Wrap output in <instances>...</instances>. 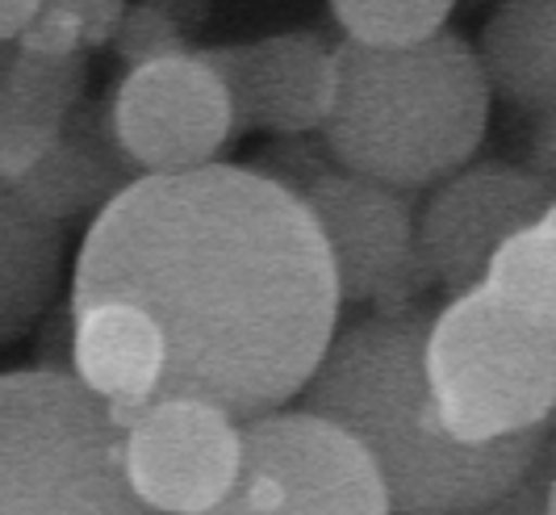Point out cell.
<instances>
[{"instance_id": "16", "label": "cell", "mask_w": 556, "mask_h": 515, "mask_svg": "<svg viewBox=\"0 0 556 515\" xmlns=\"http://www.w3.org/2000/svg\"><path fill=\"white\" fill-rule=\"evenodd\" d=\"M63 248V227L0 180V348L29 336L55 306Z\"/></svg>"}, {"instance_id": "19", "label": "cell", "mask_w": 556, "mask_h": 515, "mask_svg": "<svg viewBox=\"0 0 556 515\" xmlns=\"http://www.w3.org/2000/svg\"><path fill=\"white\" fill-rule=\"evenodd\" d=\"M113 51L122 55V63L135 72L142 63H155V59H176L189 55V38L172 26L167 17H160L155 9L147 4H126L122 22L113 29Z\"/></svg>"}, {"instance_id": "25", "label": "cell", "mask_w": 556, "mask_h": 515, "mask_svg": "<svg viewBox=\"0 0 556 515\" xmlns=\"http://www.w3.org/2000/svg\"><path fill=\"white\" fill-rule=\"evenodd\" d=\"M38 4L42 0H0V42H13L26 22L38 13Z\"/></svg>"}, {"instance_id": "22", "label": "cell", "mask_w": 556, "mask_h": 515, "mask_svg": "<svg viewBox=\"0 0 556 515\" xmlns=\"http://www.w3.org/2000/svg\"><path fill=\"white\" fill-rule=\"evenodd\" d=\"M34 369L72 373V306H67V302H59V306H51V311L42 315Z\"/></svg>"}, {"instance_id": "21", "label": "cell", "mask_w": 556, "mask_h": 515, "mask_svg": "<svg viewBox=\"0 0 556 515\" xmlns=\"http://www.w3.org/2000/svg\"><path fill=\"white\" fill-rule=\"evenodd\" d=\"M42 4H59L63 13H72L80 22V42L88 51L110 47L113 29L126 13V0H42Z\"/></svg>"}, {"instance_id": "7", "label": "cell", "mask_w": 556, "mask_h": 515, "mask_svg": "<svg viewBox=\"0 0 556 515\" xmlns=\"http://www.w3.org/2000/svg\"><path fill=\"white\" fill-rule=\"evenodd\" d=\"M302 205L327 243L339 306L406 311L431 302L435 281L415 252L410 193L339 168L314 180Z\"/></svg>"}, {"instance_id": "18", "label": "cell", "mask_w": 556, "mask_h": 515, "mask_svg": "<svg viewBox=\"0 0 556 515\" xmlns=\"http://www.w3.org/2000/svg\"><path fill=\"white\" fill-rule=\"evenodd\" d=\"M243 168H251L255 176H264L268 185H277L289 198L302 201V193H306L309 185L323 180V176H331V172H339V164L331 160L323 135L309 130V135H277V139L264 147L251 164H243Z\"/></svg>"}, {"instance_id": "14", "label": "cell", "mask_w": 556, "mask_h": 515, "mask_svg": "<svg viewBox=\"0 0 556 515\" xmlns=\"http://www.w3.org/2000/svg\"><path fill=\"white\" fill-rule=\"evenodd\" d=\"M84 97V55H26L0 42V180L17 185Z\"/></svg>"}, {"instance_id": "15", "label": "cell", "mask_w": 556, "mask_h": 515, "mask_svg": "<svg viewBox=\"0 0 556 515\" xmlns=\"http://www.w3.org/2000/svg\"><path fill=\"white\" fill-rule=\"evenodd\" d=\"M490 97L528 117L556 114V0H506L473 47Z\"/></svg>"}, {"instance_id": "20", "label": "cell", "mask_w": 556, "mask_h": 515, "mask_svg": "<svg viewBox=\"0 0 556 515\" xmlns=\"http://www.w3.org/2000/svg\"><path fill=\"white\" fill-rule=\"evenodd\" d=\"M17 51L26 55H84V42H80V22L72 13H63L59 4H38V13L26 22V29L13 38Z\"/></svg>"}, {"instance_id": "3", "label": "cell", "mask_w": 556, "mask_h": 515, "mask_svg": "<svg viewBox=\"0 0 556 515\" xmlns=\"http://www.w3.org/2000/svg\"><path fill=\"white\" fill-rule=\"evenodd\" d=\"M334 88L318 135L352 176L397 193H431L477 155L490 88L473 47L440 29L415 47H331Z\"/></svg>"}, {"instance_id": "2", "label": "cell", "mask_w": 556, "mask_h": 515, "mask_svg": "<svg viewBox=\"0 0 556 515\" xmlns=\"http://www.w3.org/2000/svg\"><path fill=\"white\" fill-rule=\"evenodd\" d=\"M431 318L435 302L339 323L298 394V411L348 431L368 453L390 515L477 512L515 487L553 440V419L490 444L452 440L422 373Z\"/></svg>"}, {"instance_id": "26", "label": "cell", "mask_w": 556, "mask_h": 515, "mask_svg": "<svg viewBox=\"0 0 556 515\" xmlns=\"http://www.w3.org/2000/svg\"><path fill=\"white\" fill-rule=\"evenodd\" d=\"M447 515H485V507H477V512H447Z\"/></svg>"}, {"instance_id": "4", "label": "cell", "mask_w": 556, "mask_h": 515, "mask_svg": "<svg viewBox=\"0 0 556 515\" xmlns=\"http://www.w3.org/2000/svg\"><path fill=\"white\" fill-rule=\"evenodd\" d=\"M422 373L452 440L490 444L553 419L556 315L473 286L435 306Z\"/></svg>"}, {"instance_id": "1", "label": "cell", "mask_w": 556, "mask_h": 515, "mask_svg": "<svg viewBox=\"0 0 556 515\" xmlns=\"http://www.w3.org/2000/svg\"><path fill=\"white\" fill-rule=\"evenodd\" d=\"M97 302L155 323V402H210L235 424L298 399L339 327L331 256L306 205L239 164L139 176L97 210L67 306Z\"/></svg>"}, {"instance_id": "6", "label": "cell", "mask_w": 556, "mask_h": 515, "mask_svg": "<svg viewBox=\"0 0 556 515\" xmlns=\"http://www.w3.org/2000/svg\"><path fill=\"white\" fill-rule=\"evenodd\" d=\"M201 515H390L361 444L306 411L239 424V474Z\"/></svg>"}, {"instance_id": "8", "label": "cell", "mask_w": 556, "mask_h": 515, "mask_svg": "<svg viewBox=\"0 0 556 515\" xmlns=\"http://www.w3.org/2000/svg\"><path fill=\"white\" fill-rule=\"evenodd\" d=\"M556 214V193L523 164L469 160L431 189L415 214V252L435 293L460 298L485 277L490 260L519 230Z\"/></svg>"}, {"instance_id": "10", "label": "cell", "mask_w": 556, "mask_h": 515, "mask_svg": "<svg viewBox=\"0 0 556 515\" xmlns=\"http://www.w3.org/2000/svg\"><path fill=\"white\" fill-rule=\"evenodd\" d=\"M122 469L155 515L210 512L239 474V424L210 402H151L122 424Z\"/></svg>"}, {"instance_id": "11", "label": "cell", "mask_w": 556, "mask_h": 515, "mask_svg": "<svg viewBox=\"0 0 556 515\" xmlns=\"http://www.w3.org/2000/svg\"><path fill=\"white\" fill-rule=\"evenodd\" d=\"M193 55L226 88L235 135H309L331 110V42L314 29H289L230 47H201Z\"/></svg>"}, {"instance_id": "23", "label": "cell", "mask_w": 556, "mask_h": 515, "mask_svg": "<svg viewBox=\"0 0 556 515\" xmlns=\"http://www.w3.org/2000/svg\"><path fill=\"white\" fill-rule=\"evenodd\" d=\"M523 168L544 180L548 189L556 185V114L535 117V130H531V151H528V164Z\"/></svg>"}, {"instance_id": "13", "label": "cell", "mask_w": 556, "mask_h": 515, "mask_svg": "<svg viewBox=\"0 0 556 515\" xmlns=\"http://www.w3.org/2000/svg\"><path fill=\"white\" fill-rule=\"evenodd\" d=\"M72 377L126 424L155 402L164 377V340L155 323L126 302L72 311Z\"/></svg>"}, {"instance_id": "9", "label": "cell", "mask_w": 556, "mask_h": 515, "mask_svg": "<svg viewBox=\"0 0 556 515\" xmlns=\"http://www.w3.org/2000/svg\"><path fill=\"white\" fill-rule=\"evenodd\" d=\"M110 122L142 176L193 172L235 139V117L218 76L189 51L135 67L110 88Z\"/></svg>"}, {"instance_id": "17", "label": "cell", "mask_w": 556, "mask_h": 515, "mask_svg": "<svg viewBox=\"0 0 556 515\" xmlns=\"http://www.w3.org/2000/svg\"><path fill=\"white\" fill-rule=\"evenodd\" d=\"M456 0H331L334 22L361 47H415L440 34Z\"/></svg>"}, {"instance_id": "5", "label": "cell", "mask_w": 556, "mask_h": 515, "mask_svg": "<svg viewBox=\"0 0 556 515\" xmlns=\"http://www.w3.org/2000/svg\"><path fill=\"white\" fill-rule=\"evenodd\" d=\"M0 515H155L122 469V424L72 373H0Z\"/></svg>"}, {"instance_id": "24", "label": "cell", "mask_w": 556, "mask_h": 515, "mask_svg": "<svg viewBox=\"0 0 556 515\" xmlns=\"http://www.w3.org/2000/svg\"><path fill=\"white\" fill-rule=\"evenodd\" d=\"M139 4H147V9H155L160 17H167L185 38H189L193 29L205 26V17H210V0H139Z\"/></svg>"}, {"instance_id": "12", "label": "cell", "mask_w": 556, "mask_h": 515, "mask_svg": "<svg viewBox=\"0 0 556 515\" xmlns=\"http://www.w3.org/2000/svg\"><path fill=\"white\" fill-rule=\"evenodd\" d=\"M142 168L122 151L110 122V92L80 97L63 117L55 143L17 180V193L51 223H76L105 210L122 189H130Z\"/></svg>"}]
</instances>
